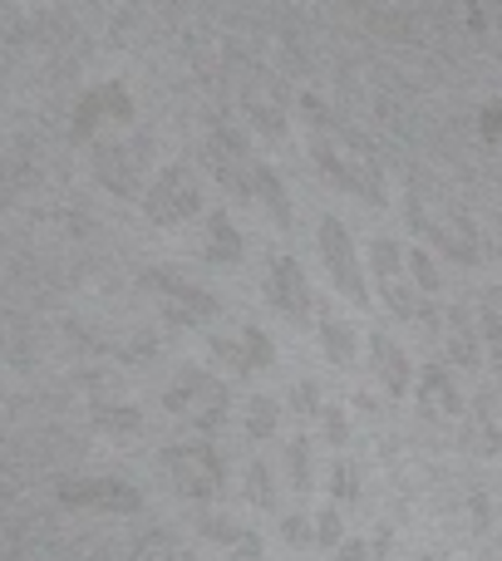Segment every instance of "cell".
I'll use <instances>...</instances> for the list:
<instances>
[{
	"mask_svg": "<svg viewBox=\"0 0 502 561\" xmlns=\"http://www.w3.org/2000/svg\"><path fill=\"white\" fill-rule=\"evenodd\" d=\"M326 350H330V359L355 355V335H350V325H340L335 316H326Z\"/></svg>",
	"mask_w": 502,
	"mask_h": 561,
	"instance_id": "10",
	"label": "cell"
},
{
	"mask_svg": "<svg viewBox=\"0 0 502 561\" xmlns=\"http://www.w3.org/2000/svg\"><path fill=\"white\" fill-rule=\"evenodd\" d=\"M320 247H326V262L335 280L350 290V300H365V280H360V266H355V247H350L345 227L340 222H320Z\"/></svg>",
	"mask_w": 502,
	"mask_h": 561,
	"instance_id": "3",
	"label": "cell"
},
{
	"mask_svg": "<svg viewBox=\"0 0 502 561\" xmlns=\"http://www.w3.org/2000/svg\"><path fill=\"white\" fill-rule=\"evenodd\" d=\"M335 497H355V468H335Z\"/></svg>",
	"mask_w": 502,
	"mask_h": 561,
	"instance_id": "20",
	"label": "cell"
},
{
	"mask_svg": "<svg viewBox=\"0 0 502 561\" xmlns=\"http://www.w3.org/2000/svg\"><path fill=\"white\" fill-rule=\"evenodd\" d=\"M213 252H217V256H223V252H227V256L242 252V242H237V237L227 232V222H213Z\"/></svg>",
	"mask_w": 502,
	"mask_h": 561,
	"instance_id": "17",
	"label": "cell"
},
{
	"mask_svg": "<svg viewBox=\"0 0 502 561\" xmlns=\"http://www.w3.org/2000/svg\"><path fill=\"white\" fill-rule=\"evenodd\" d=\"M424 394H434L444 409H464V404H458V394H454V389H448V375H444V369H429V379H424Z\"/></svg>",
	"mask_w": 502,
	"mask_h": 561,
	"instance_id": "12",
	"label": "cell"
},
{
	"mask_svg": "<svg viewBox=\"0 0 502 561\" xmlns=\"http://www.w3.org/2000/svg\"><path fill=\"white\" fill-rule=\"evenodd\" d=\"M134 561H193V552H187L178 537H168V533H148L144 542L134 547Z\"/></svg>",
	"mask_w": 502,
	"mask_h": 561,
	"instance_id": "9",
	"label": "cell"
},
{
	"mask_svg": "<svg viewBox=\"0 0 502 561\" xmlns=\"http://www.w3.org/2000/svg\"><path fill=\"white\" fill-rule=\"evenodd\" d=\"M266 290H271V300H281V310H286L290 320L310 316V290H306V276L296 272V262H281L276 272H271Z\"/></svg>",
	"mask_w": 502,
	"mask_h": 561,
	"instance_id": "6",
	"label": "cell"
},
{
	"mask_svg": "<svg viewBox=\"0 0 502 561\" xmlns=\"http://www.w3.org/2000/svg\"><path fill=\"white\" fill-rule=\"evenodd\" d=\"M286 537H290V547H306L310 542V523L306 517H286Z\"/></svg>",
	"mask_w": 502,
	"mask_h": 561,
	"instance_id": "19",
	"label": "cell"
},
{
	"mask_svg": "<svg viewBox=\"0 0 502 561\" xmlns=\"http://www.w3.org/2000/svg\"><path fill=\"white\" fill-rule=\"evenodd\" d=\"M59 497L75 507H114V513H134L138 507V493L124 483H109V478H89V483H65Z\"/></svg>",
	"mask_w": 502,
	"mask_h": 561,
	"instance_id": "4",
	"label": "cell"
},
{
	"mask_svg": "<svg viewBox=\"0 0 502 561\" xmlns=\"http://www.w3.org/2000/svg\"><path fill=\"white\" fill-rule=\"evenodd\" d=\"M193 207H197V193H193V183H187L183 173H163V183L148 193V213H153L163 227L183 222Z\"/></svg>",
	"mask_w": 502,
	"mask_h": 561,
	"instance_id": "5",
	"label": "cell"
},
{
	"mask_svg": "<svg viewBox=\"0 0 502 561\" xmlns=\"http://www.w3.org/2000/svg\"><path fill=\"white\" fill-rule=\"evenodd\" d=\"M168 404H173V414H187L203 434H213L217 424L227 419V394H223V385L217 379H207V375H183L178 379V389L168 394Z\"/></svg>",
	"mask_w": 502,
	"mask_h": 561,
	"instance_id": "2",
	"label": "cell"
},
{
	"mask_svg": "<svg viewBox=\"0 0 502 561\" xmlns=\"http://www.w3.org/2000/svg\"><path fill=\"white\" fill-rule=\"evenodd\" d=\"M340 561H365V547H360V542H345V552H340Z\"/></svg>",
	"mask_w": 502,
	"mask_h": 561,
	"instance_id": "23",
	"label": "cell"
},
{
	"mask_svg": "<svg viewBox=\"0 0 502 561\" xmlns=\"http://www.w3.org/2000/svg\"><path fill=\"white\" fill-rule=\"evenodd\" d=\"M138 414H128V409H114V414H104V428H114V434H134Z\"/></svg>",
	"mask_w": 502,
	"mask_h": 561,
	"instance_id": "18",
	"label": "cell"
},
{
	"mask_svg": "<svg viewBox=\"0 0 502 561\" xmlns=\"http://www.w3.org/2000/svg\"><path fill=\"white\" fill-rule=\"evenodd\" d=\"M168 468H173V478H178V493H187V497H217L227 483L223 458H217L207 444L173 448V454H168Z\"/></svg>",
	"mask_w": 502,
	"mask_h": 561,
	"instance_id": "1",
	"label": "cell"
},
{
	"mask_svg": "<svg viewBox=\"0 0 502 561\" xmlns=\"http://www.w3.org/2000/svg\"><path fill=\"white\" fill-rule=\"evenodd\" d=\"M414 276H419V286H438V272H434V262H429L424 252L414 256Z\"/></svg>",
	"mask_w": 502,
	"mask_h": 561,
	"instance_id": "21",
	"label": "cell"
},
{
	"mask_svg": "<svg viewBox=\"0 0 502 561\" xmlns=\"http://www.w3.org/2000/svg\"><path fill=\"white\" fill-rule=\"evenodd\" d=\"M251 183H256V187H261V197H266V203H271V213H276V222H286V217H290V207H286V197H281L276 173H266V168H256V173H251Z\"/></svg>",
	"mask_w": 502,
	"mask_h": 561,
	"instance_id": "11",
	"label": "cell"
},
{
	"mask_svg": "<svg viewBox=\"0 0 502 561\" xmlns=\"http://www.w3.org/2000/svg\"><path fill=\"white\" fill-rule=\"evenodd\" d=\"M340 537V517L335 513H320V542H335Z\"/></svg>",
	"mask_w": 502,
	"mask_h": 561,
	"instance_id": "22",
	"label": "cell"
},
{
	"mask_svg": "<svg viewBox=\"0 0 502 561\" xmlns=\"http://www.w3.org/2000/svg\"><path fill=\"white\" fill-rule=\"evenodd\" d=\"M148 280H153V286H163V290H173L178 300H187V306H193L197 316H213V310H217V300L207 296V290H197L193 280H183V276H173V272H153Z\"/></svg>",
	"mask_w": 502,
	"mask_h": 561,
	"instance_id": "8",
	"label": "cell"
},
{
	"mask_svg": "<svg viewBox=\"0 0 502 561\" xmlns=\"http://www.w3.org/2000/svg\"><path fill=\"white\" fill-rule=\"evenodd\" d=\"M271 428H276V404H266V399H256V404H251V434H271Z\"/></svg>",
	"mask_w": 502,
	"mask_h": 561,
	"instance_id": "14",
	"label": "cell"
},
{
	"mask_svg": "<svg viewBox=\"0 0 502 561\" xmlns=\"http://www.w3.org/2000/svg\"><path fill=\"white\" fill-rule=\"evenodd\" d=\"M290 478H296V488H310V454H306V444H290Z\"/></svg>",
	"mask_w": 502,
	"mask_h": 561,
	"instance_id": "16",
	"label": "cell"
},
{
	"mask_svg": "<svg viewBox=\"0 0 502 561\" xmlns=\"http://www.w3.org/2000/svg\"><path fill=\"white\" fill-rule=\"evenodd\" d=\"M375 365H379V375H385L389 394H404V385H409V365H404V355H399L395 340H385V335L375 340Z\"/></svg>",
	"mask_w": 502,
	"mask_h": 561,
	"instance_id": "7",
	"label": "cell"
},
{
	"mask_svg": "<svg viewBox=\"0 0 502 561\" xmlns=\"http://www.w3.org/2000/svg\"><path fill=\"white\" fill-rule=\"evenodd\" d=\"M375 266H379V276H385V280L399 276V252H395V242H375Z\"/></svg>",
	"mask_w": 502,
	"mask_h": 561,
	"instance_id": "15",
	"label": "cell"
},
{
	"mask_svg": "<svg viewBox=\"0 0 502 561\" xmlns=\"http://www.w3.org/2000/svg\"><path fill=\"white\" fill-rule=\"evenodd\" d=\"M247 493H251V503H261V507H271V497H276V488H271V473H266V468H251V488H247Z\"/></svg>",
	"mask_w": 502,
	"mask_h": 561,
	"instance_id": "13",
	"label": "cell"
}]
</instances>
